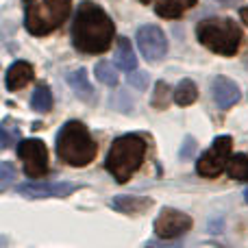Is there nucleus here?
I'll list each match as a JSON object with an SVG mask.
<instances>
[{"mask_svg": "<svg viewBox=\"0 0 248 248\" xmlns=\"http://www.w3.org/2000/svg\"><path fill=\"white\" fill-rule=\"evenodd\" d=\"M222 2H237V0H222Z\"/></svg>", "mask_w": 248, "mask_h": 248, "instance_id": "29", "label": "nucleus"}, {"mask_svg": "<svg viewBox=\"0 0 248 248\" xmlns=\"http://www.w3.org/2000/svg\"><path fill=\"white\" fill-rule=\"evenodd\" d=\"M211 94H214V100L220 109H229L242 98V92L237 87L235 81L227 77H216L214 85H211Z\"/></svg>", "mask_w": 248, "mask_h": 248, "instance_id": "11", "label": "nucleus"}, {"mask_svg": "<svg viewBox=\"0 0 248 248\" xmlns=\"http://www.w3.org/2000/svg\"><path fill=\"white\" fill-rule=\"evenodd\" d=\"M77 189L72 183H24L17 185V192L26 198H65Z\"/></svg>", "mask_w": 248, "mask_h": 248, "instance_id": "10", "label": "nucleus"}, {"mask_svg": "<svg viewBox=\"0 0 248 248\" xmlns=\"http://www.w3.org/2000/svg\"><path fill=\"white\" fill-rule=\"evenodd\" d=\"M174 98V92L170 90V85H168L166 81H157V85H155V94H153V107L155 109H166L168 105H170V100Z\"/></svg>", "mask_w": 248, "mask_h": 248, "instance_id": "20", "label": "nucleus"}, {"mask_svg": "<svg viewBox=\"0 0 248 248\" xmlns=\"http://www.w3.org/2000/svg\"><path fill=\"white\" fill-rule=\"evenodd\" d=\"M192 229V218L187 214L179 209H161V214L155 220V233H157L161 240H174V237H181Z\"/></svg>", "mask_w": 248, "mask_h": 248, "instance_id": "8", "label": "nucleus"}, {"mask_svg": "<svg viewBox=\"0 0 248 248\" xmlns=\"http://www.w3.org/2000/svg\"><path fill=\"white\" fill-rule=\"evenodd\" d=\"M16 168H13L11 161H2L0 163V189L2 192H7L9 187H11V183L16 181Z\"/></svg>", "mask_w": 248, "mask_h": 248, "instance_id": "23", "label": "nucleus"}, {"mask_svg": "<svg viewBox=\"0 0 248 248\" xmlns=\"http://www.w3.org/2000/svg\"><path fill=\"white\" fill-rule=\"evenodd\" d=\"M140 2H141V4H148V2H150V0H140Z\"/></svg>", "mask_w": 248, "mask_h": 248, "instance_id": "28", "label": "nucleus"}, {"mask_svg": "<svg viewBox=\"0 0 248 248\" xmlns=\"http://www.w3.org/2000/svg\"><path fill=\"white\" fill-rule=\"evenodd\" d=\"M240 17H242V22H244V24L248 26V4H246V7H242V9H240Z\"/></svg>", "mask_w": 248, "mask_h": 248, "instance_id": "26", "label": "nucleus"}, {"mask_svg": "<svg viewBox=\"0 0 248 248\" xmlns=\"http://www.w3.org/2000/svg\"><path fill=\"white\" fill-rule=\"evenodd\" d=\"M24 2H33V0H24Z\"/></svg>", "mask_w": 248, "mask_h": 248, "instance_id": "30", "label": "nucleus"}, {"mask_svg": "<svg viewBox=\"0 0 248 248\" xmlns=\"http://www.w3.org/2000/svg\"><path fill=\"white\" fill-rule=\"evenodd\" d=\"M198 0H157V16L168 17V20H174V17H181L187 9L196 7Z\"/></svg>", "mask_w": 248, "mask_h": 248, "instance_id": "15", "label": "nucleus"}, {"mask_svg": "<svg viewBox=\"0 0 248 248\" xmlns=\"http://www.w3.org/2000/svg\"><path fill=\"white\" fill-rule=\"evenodd\" d=\"M146 153H148V144L144 137L137 133H128V135L118 137L111 144L107 159H105V168L111 172L118 183H126L141 168Z\"/></svg>", "mask_w": 248, "mask_h": 248, "instance_id": "3", "label": "nucleus"}, {"mask_svg": "<svg viewBox=\"0 0 248 248\" xmlns=\"http://www.w3.org/2000/svg\"><path fill=\"white\" fill-rule=\"evenodd\" d=\"M94 74H96V78H98L103 85H109V87L118 85V72H116V68H113L109 61H98L96 68H94Z\"/></svg>", "mask_w": 248, "mask_h": 248, "instance_id": "22", "label": "nucleus"}, {"mask_svg": "<svg viewBox=\"0 0 248 248\" xmlns=\"http://www.w3.org/2000/svg\"><path fill=\"white\" fill-rule=\"evenodd\" d=\"M227 174L235 181H246L248 179V157L244 153L233 155L227 163Z\"/></svg>", "mask_w": 248, "mask_h": 248, "instance_id": "18", "label": "nucleus"}, {"mask_svg": "<svg viewBox=\"0 0 248 248\" xmlns=\"http://www.w3.org/2000/svg\"><path fill=\"white\" fill-rule=\"evenodd\" d=\"M196 37L205 48L216 55L233 57L240 50L242 29L231 17H207L196 26Z\"/></svg>", "mask_w": 248, "mask_h": 248, "instance_id": "4", "label": "nucleus"}, {"mask_svg": "<svg viewBox=\"0 0 248 248\" xmlns=\"http://www.w3.org/2000/svg\"><path fill=\"white\" fill-rule=\"evenodd\" d=\"M65 81H68V85L72 87L74 94H77L83 103H94L96 90L92 87V83L87 81V72L83 68H78V70H74V72L65 74Z\"/></svg>", "mask_w": 248, "mask_h": 248, "instance_id": "13", "label": "nucleus"}, {"mask_svg": "<svg viewBox=\"0 0 248 248\" xmlns=\"http://www.w3.org/2000/svg\"><path fill=\"white\" fill-rule=\"evenodd\" d=\"M137 46H140V52L144 55V59L150 61V63L163 59L168 50L166 35L155 24H144L137 29Z\"/></svg>", "mask_w": 248, "mask_h": 248, "instance_id": "9", "label": "nucleus"}, {"mask_svg": "<svg viewBox=\"0 0 248 248\" xmlns=\"http://www.w3.org/2000/svg\"><path fill=\"white\" fill-rule=\"evenodd\" d=\"M17 140H20V128L13 124L11 118H4L2 126H0V146L7 150L11 148V144H17Z\"/></svg>", "mask_w": 248, "mask_h": 248, "instance_id": "21", "label": "nucleus"}, {"mask_svg": "<svg viewBox=\"0 0 248 248\" xmlns=\"http://www.w3.org/2000/svg\"><path fill=\"white\" fill-rule=\"evenodd\" d=\"M31 105H33L35 111L39 113H46L52 109V96H50V90L46 85H37L31 96Z\"/></svg>", "mask_w": 248, "mask_h": 248, "instance_id": "19", "label": "nucleus"}, {"mask_svg": "<svg viewBox=\"0 0 248 248\" xmlns=\"http://www.w3.org/2000/svg\"><path fill=\"white\" fill-rule=\"evenodd\" d=\"M57 155L68 166L83 168L96 159L98 146H96L94 137L87 131L85 124L78 120H70L57 133Z\"/></svg>", "mask_w": 248, "mask_h": 248, "instance_id": "2", "label": "nucleus"}, {"mask_svg": "<svg viewBox=\"0 0 248 248\" xmlns=\"http://www.w3.org/2000/svg\"><path fill=\"white\" fill-rule=\"evenodd\" d=\"M231 146H233V137L229 135H220L214 140V146L198 159L196 170L198 174L216 179L218 174H222V170L229 163V155H231Z\"/></svg>", "mask_w": 248, "mask_h": 248, "instance_id": "6", "label": "nucleus"}, {"mask_svg": "<svg viewBox=\"0 0 248 248\" xmlns=\"http://www.w3.org/2000/svg\"><path fill=\"white\" fill-rule=\"evenodd\" d=\"M128 83H131L133 87H137V90H146V85H148V74L131 70V74H128Z\"/></svg>", "mask_w": 248, "mask_h": 248, "instance_id": "24", "label": "nucleus"}, {"mask_svg": "<svg viewBox=\"0 0 248 248\" xmlns=\"http://www.w3.org/2000/svg\"><path fill=\"white\" fill-rule=\"evenodd\" d=\"M113 207L126 216H141L153 207V201L146 196H116L113 198Z\"/></svg>", "mask_w": 248, "mask_h": 248, "instance_id": "14", "label": "nucleus"}, {"mask_svg": "<svg viewBox=\"0 0 248 248\" xmlns=\"http://www.w3.org/2000/svg\"><path fill=\"white\" fill-rule=\"evenodd\" d=\"M113 20L92 0H83L72 22V42L85 55H100L113 42Z\"/></svg>", "mask_w": 248, "mask_h": 248, "instance_id": "1", "label": "nucleus"}, {"mask_svg": "<svg viewBox=\"0 0 248 248\" xmlns=\"http://www.w3.org/2000/svg\"><path fill=\"white\" fill-rule=\"evenodd\" d=\"M244 201L248 202V189H246V192H244Z\"/></svg>", "mask_w": 248, "mask_h": 248, "instance_id": "27", "label": "nucleus"}, {"mask_svg": "<svg viewBox=\"0 0 248 248\" xmlns=\"http://www.w3.org/2000/svg\"><path fill=\"white\" fill-rule=\"evenodd\" d=\"M7 90L16 92V90H22L24 85H29L33 81V65L26 63V61H16L11 63V68L7 70Z\"/></svg>", "mask_w": 248, "mask_h": 248, "instance_id": "12", "label": "nucleus"}, {"mask_svg": "<svg viewBox=\"0 0 248 248\" xmlns=\"http://www.w3.org/2000/svg\"><path fill=\"white\" fill-rule=\"evenodd\" d=\"M70 9H72V0H39V2L33 0L26 7V31L37 37L52 33L68 20Z\"/></svg>", "mask_w": 248, "mask_h": 248, "instance_id": "5", "label": "nucleus"}, {"mask_svg": "<svg viewBox=\"0 0 248 248\" xmlns=\"http://www.w3.org/2000/svg\"><path fill=\"white\" fill-rule=\"evenodd\" d=\"M17 157L24 166L26 176L39 179L48 172V148L42 140H24L17 144Z\"/></svg>", "mask_w": 248, "mask_h": 248, "instance_id": "7", "label": "nucleus"}, {"mask_svg": "<svg viewBox=\"0 0 248 248\" xmlns=\"http://www.w3.org/2000/svg\"><path fill=\"white\" fill-rule=\"evenodd\" d=\"M116 63H118V68L120 70H124V72H131V70H135V65H137V57H135V52H133L131 42H128L126 37L118 39Z\"/></svg>", "mask_w": 248, "mask_h": 248, "instance_id": "16", "label": "nucleus"}, {"mask_svg": "<svg viewBox=\"0 0 248 248\" xmlns=\"http://www.w3.org/2000/svg\"><path fill=\"white\" fill-rule=\"evenodd\" d=\"M194 150H196V141H194L192 137H187V140H185V146H183V150H181V157H183V159H187L189 155L194 153Z\"/></svg>", "mask_w": 248, "mask_h": 248, "instance_id": "25", "label": "nucleus"}, {"mask_svg": "<svg viewBox=\"0 0 248 248\" xmlns=\"http://www.w3.org/2000/svg\"><path fill=\"white\" fill-rule=\"evenodd\" d=\"M196 98H198V87L192 78H183L174 87V103L181 105V107H187V105L196 103Z\"/></svg>", "mask_w": 248, "mask_h": 248, "instance_id": "17", "label": "nucleus"}]
</instances>
